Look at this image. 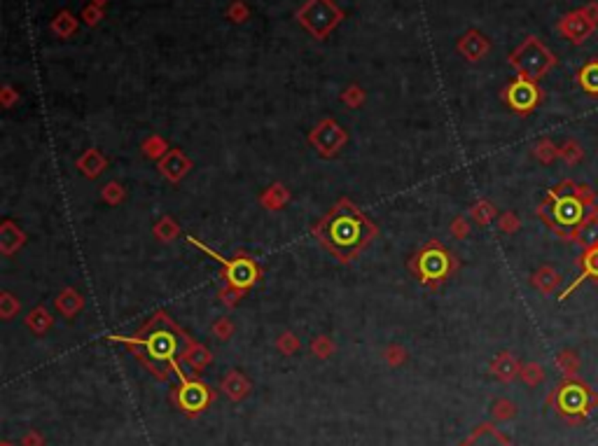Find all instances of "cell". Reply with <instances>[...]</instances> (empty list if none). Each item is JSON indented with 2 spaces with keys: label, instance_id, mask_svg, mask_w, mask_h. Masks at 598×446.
<instances>
[{
  "label": "cell",
  "instance_id": "obj_11",
  "mask_svg": "<svg viewBox=\"0 0 598 446\" xmlns=\"http://www.w3.org/2000/svg\"><path fill=\"white\" fill-rule=\"evenodd\" d=\"M344 140H346L344 131L339 129V126L334 124V122H330V119L320 124L318 129H316V133L311 136V143L318 145L320 152H325V155H332V152L337 150L339 145L344 143Z\"/></svg>",
  "mask_w": 598,
  "mask_h": 446
},
{
  "label": "cell",
  "instance_id": "obj_1",
  "mask_svg": "<svg viewBox=\"0 0 598 446\" xmlns=\"http://www.w3.org/2000/svg\"><path fill=\"white\" fill-rule=\"evenodd\" d=\"M119 341L128 343L140 362L150 369L157 379H166L176 369V365L190 353V341L164 314H157L138 329L131 339L117 336Z\"/></svg>",
  "mask_w": 598,
  "mask_h": 446
},
{
  "label": "cell",
  "instance_id": "obj_13",
  "mask_svg": "<svg viewBox=\"0 0 598 446\" xmlns=\"http://www.w3.org/2000/svg\"><path fill=\"white\" fill-rule=\"evenodd\" d=\"M460 446H512L493 425H479Z\"/></svg>",
  "mask_w": 598,
  "mask_h": 446
},
{
  "label": "cell",
  "instance_id": "obj_33",
  "mask_svg": "<svg viewBox=\"0 0 598 446\" xmlns=\"http://www.w3.org/2000/svg\"><path fill=\"white\" fill-rule=\"evenodd\" d=\"M503 229H507V232H512V229H517V218H510V215H507V218H503V225H500Z\"/></svg>",
  "mask_w": 598,
  "mask_h": 446
},
{
  "label": "cell",
  "instance_id": "obj_32",
  "mask_svg": "<svg viewBox=\"0 0 598 446\" xmlns=\"http://www.w3.org/2000/svg\"><path fill=\"white\" fill-rule=\"evenodd\" d=\"M582 12H584V15H587L594 24H598V5H589V8L582 10Z\"/></svg>",
  "mask_w": 598,
  "mask_h": 446
},
{
  "label": "cell",
  "instance_id": "obj_16",
  "mask_svg": "<svg viewBox=\"0 0 598 446\" xmlns=\"http://www.w3.org/2000/svg\"><path fill=\"white\" fill-rule=\"evenodd\" d=\"M573 239H575L580 246H587V248L598 246V222H596V220L582 222V225L575 229Z\"/></svg>",
  "mask_w": 598,
  "mask_h": 446
},
{
  "label": "cell",
  "instance_id": "obj_3",
  "mask_svg": "<svg viewBox=\"0 0 598 446\" xmlns=\"http://www.w3.org/2000/svg\"><path fill=\"white\" fill-rule=\"evenodd\" d=\"M411 271L419 276L423 285L437 288L440 283L451 276L456 269V257L447 250L445 246H440L437 241H430L414 255V259L409 262Z\"/></svg>",
  "mask_w": 598,
  "mask_h": 446
},
{
  "label": "cell",
  "instance_id": "obj_5",
  "mask_svg": "<svg viewBox=\"0 0 598 446\" xmlns=\"http://www.w3.org/2000/svg\"><path fill=\"white\" fill-rule=\"evenodd\" d=\"M510 63L519 70V75L526 80H540L547 70L554 66L556 59L554 54L545 47L538 37H526L510 56Z\"/></svg>",
  "mask_w": 598,
  "mask_h": 446
},
{
  "label": "cell",
  "instance_id": "obj_6",
  "mask_svg": "<svg viewBox=\"0 0 598 446\" xmlns=\"http://www.w3.org/2000/svg\"><path fill=\"white\" fill-rule=\"evenodd\" d=\"M542 215L549 220L551 227L577 229L584 220V201L575 189H556L554 194H549V201L545 203Z\"/></svg>",
  "mask_w": 598,
  "mask_h": 446
},
{
  "label": "cell",
  "instance_id": "obj_34",
  "mask_svg": "<svg viewBox=\"0 0 598 446\" xmlns=\"http://www.w3.org/2000/svg\"><path fill=\"white\" fill-rule=\"evenodd\" d=\"M92 3H99V5H106L108 0H92Z\"/></svg>",
  "mask_w": 598,
  "mask_h": 446
},
{
  "label": "cell",
  "instance_id": "obj_15",
  "mask_svg": "<svg viewBox=\"0 0 598 446\" xmlns=\"http://www.w3.org/2000/svg\"><path fill=\"white\" fill-rule=\"evenodd\" d=\"M493 374L500 379V381H512L514 377L519 374V367H517V360L512 358L510 353H503L500 358L493 362Z\"/></svg>",
  "mask_w": 598,
  "mask_h": 446
},
{
  "label": "cell",
  "instance_id": "obj_27",
  "mask_svg": "<svg viewBox=\"0 0 598 446\" xmlns=\"http://www.w3.org/2000/svg\"><path fill=\"white\" fill-rule=\"evenodd\" d=\"M227 17L231 19V22H236V24L246 22V19H248V8L241 3V0H234V3L229 5V10H227Z\"/></svg>",
  "mask_w": 598,
  "mask_h": 446
},
{
  "label": "cell",
  "instance_id": "obj_26",
  "mask_svg": "<svg viewBox=\"0 0 598 446\" xmlns=\"http://www.w3.org/2000/svg\"><path fill=\"white\" fill-rule=\"evenodd\" d=\"M82 19L89 24V26H94V24H99L103 19V5L99 3H89L85 10H82Z\"/></svg>",
  "mask_w": 598,
  "mask_h": 446
},
{
  "label": "cell",
  "instance_id": "obj_8",
  "mask_svg": "<svg viewBox=\"0 0 598 446\" xmlns=\"http://www.w3.org/2000/svg\"><path fill=\"white\" fill-rule=\"evenodd\" d=\"M190 243H194L197 248H201L204 252H208L210 257L217 259V262H220V264L224 266V273H227V280H229L231 288H236V290H246V288H250V285L255 283L257 276H260V269H257V264H255L250 257L224 259V257H220V255H217L215 250H208V248H206V246H201L197 239H190Z\"/></svg>",
  "mask_w": 598,
  "mask_h": 446
},
{
  "label": "cell",
  "instance_id": "obj_19",
  "mask_svg": "<svg viewBox=\"0 0 598 446\" xmlns=\"http://www.w3.org/2000/svg\"><path fill=\"white\" fill-rule=\"evenodd\" d=\"M222 388L229 393L231 400H241L248 391V384H246V379L239 377V372H231L229 377L222 381Z\"/></svg>",
  "mask_w": 598,
  "mask_h": 446
},
{
  "label": "cell",
  "instance_id": "obj_10",
  "mask_svg": "<svg viewBox=\"0 0 598 446\" xmlns=\"http://www.w3.org/2000/svg\"><path fill=\"white\" fill-rule=\"evenodd\" d=\"M558 31L573 42H582L591 31H594V22L584 15V12H573V15L563 17L558 24Z\"/></svg>",
  "mask_w": 598,
  "mask_h": 446
},
{
  "label": "cell",
  "instance_id": "obj_20",
  "mask_svg": "<svg viewBox=\"0 0 598 446\" xmlns=\"http://www.w3.org/2000/svg\"><path fill=\"white\" fill-rule=\"evenodd\" d=\"M580 85L584 87V92L596 94L598 96V63H589L580 70Z\"/></svg>",
  "mask_w": 598,
  "mask_h": 446
},
{
  "label": "cell",
  "instance_id": "obj_14",
  "mask_svg": "<svg viewBox=\"0 0 598 446\" xmlns=\"http://www.w3.org/2000/svg\"><path fill=\"white\" fill-rule=\"evenodd\" d=\"M180 404H183L185 411H199L201 406L208 402V388H204L201 384H185L183 391L178 395Z\"/></svg>",
  "mask_w": 598,
  "mask_h": 446
},
{
  "label": "cell",
  "instance_id": "obj_24",
  "mask_svg": "<svg viewBox=\"0 0 598 446\" xmlns=\"http://www.w3.org/2000/svg\"><path fill=\"white\" fill-rule=\"evenodd\" d=\"M522 379H524L529 386H538L540 381L545 379V372H542V367H540V365H526V367L522 369Z\"/></svg>",
  "mask_w": 598,
  "mask_h": 446
},
{
  "label": "cell",
  "instance_id": "obj_17",
  "mask_svg": "<svg viewBox=\"0 0 598 446\" xmlns=\"http://www.w3.org/2000/svg\"><path fill=\"white\" fill-rule=\"evenodd\" d=\"M188 169H190V162H185L180 152H171V155L162 162V171H164V175H169L171 180H178V178L183 175Z\"/></svg>",
  "mask_w": 598,
  "mask_h": 446
},
{
  "label": "cell",
  "instance_id": "obj_4",
  "mask_svg": "<svg viewBox=\"0 0 598 446\" xmlns=\"http://www.w3.org/2000/svg\"><path fill=\"white\" fill-rule=\"evenodd\" d=\"M549 404L561 413L570 423H580L587 413L598 404L596 393L589 386H584L580 379H565L561 386L556 388L554 395L549 397Z\"/></svg>",
  "mask_w": 598,
  "mask_h": 446
},
{
  "label": "cell",
  "instance_id": "obj_29",
  "mask_svg": "<svg viewBox=\"0 0 598 446\" xmlns=\"http://www.w3.org/2000/svg\"><path fill=\"white\" fill-rule=\"evenodd\" d=\"M561 155H563V159H565V162L575 164L577 159L582 157V150L577 148V143H568V145H565V148L561 150Z\"/></svg>",
  "mask_w": 598,
  "mask_h": 446
},
{
  "label": "cell",
  "instance_id": "obj_22",
  "mask_svg": "<svg viewBox=\"0 0 598 446\" xmlns=\"http://www.w3.org/2000/svg\"><path fill=\"white\" fill-rule=\"evenodd\" d=\"M556 365L565 374V377H575L577 369H580V358H577L575 353H561L556 358Z\"/></svg>",
  "mask_w": 598,
  "mask_h": 446
},
{
  "label": "cell",
  "instance_id": "obj_21",
  "mask_svg": "<svg viewBox=\"0 0 598 446\" xmlns=\"http://www.w3.org/2000/svg\"><path fill=\"white\" fill-rule=\"evenodd\" d=\"M533 283H535L542 292H551L558 285V273L551 271V269H540L535 273V278H533Z\"/></svg>",
  "mask_w": 598,
  "mask_h": 446
},
{
  "label": "cell",
  "instance_id": "obj_31",
  "mask_svg": "<svg viewBox=\"0 0 598 446\" xmlns=\"http://www.w3.org/2000/svg\"><path fill=\"white\" fill-rule=\"evenodd\" d=\"M477 215H479L481 222H488V218L493 215V208L488 206V203H479V206L474 208V218H477Z\"/></svg>",
  "mask_w": 598,
  "mask_h": 446
},
{
  "label": "cell",
  "instance_id": "obj_2",
  "mask_svg": "<svg viewBox=\"0 0 598 446\" xmlns=\"http://www.w3.org/2000/svg\"><path fill=\"white\" fill-rule=\"evenodd\" d=\"M313 232L320 239V243L342 262L356 259L369 246V241L376 237V227L349 199L334 203L330 213L318 222Z\"/></svg>",
  "mask_w": 598,
  "mask_h": 446
},
{
  "label": "cell",
  "instance_id": "obj_9",
  "mask_svg": "<svg viewBox=\"0 0 598 446\" xmlns=\"http://www.w3.org/2000/svg\"><path fill=\"white\" fill-rule=\"evenodd\" d=\"M505 98H507V103L514 108V110L526 114V112H531L533 108L538 105L540 89L535 87V82H533V80L519 78V80H514L512 85L505 89Z\"/></svg>",
  "mask_w": 598,
  "mask_h": 446
},
{
  "label": "cell",
  "instance_id": "obj_7",
  "mask_svg": "<svg viewBox=\"0 0 598 446\" xmlns=\"http://www.w3.org/2000/svg\"><path fill=\"white\" fill-rule=\"evenodd\" d=\"M297 19L308 33L320 40L342 22L344 12L332 0H306L304 8H299L297 12Z\"/></svg>",
  "mask_w": 598,
  "mask_h": 446
},
{
  "label": "cell",
  "instance_id": "obj_12",
  "mask_svg": "<svg viewBox=\"0 0 598 446\" xmlns=\"http://www.w3.org/2000/svg\"><path fill=\"white\" fill-rule=\"evenodd\" d=\"M488 47H491V44H488V40L479 31H467L458 40V52L470 61H479L481 56L488 52Z\"/></svg>",
  "mask_w": 598,
  "mask_h": 446
},
{
  "label": "cell",
  "instance_id": "obj_23",
  "mask_svg": "<svg viewBox=\"0 0 598 446\" xmlns=\"http://www.w3.org/2000/svg\"><path fill=\"white\" fill-rule=\"evenodd\" d=\"M584 264V276H591V278H598V246L589 248L587 255L582 259Z\"/></svg>",
  "mask_w": 598,
  "mask_h": 446
},
{
  "label": "cell",
  "instance_id": "obj_30",
  "mask_svg": "<svg viewBox=\"0 0 598 446\" xmlns=\"http://www.w3.org/2000/svg\"><path fill=\"white\" fill-rule=\"evenodd\" d=\"M344 101H346V103H351V105H356V103L363 101V92H360L358 87H351L349 92L344 94Z\"/></svg>",
  "mask_w": 598,
  "mask_h": 446
},
{
  "label": "cell",
  "instance_id": "obj_18",
  "mask_svg": "<svg viewBox=\"0 0 598 446\" xmlns=\"http://www.w3.org/2000/svg\"><path fill=\"white\" fill-rule=\"evenodd\" d=\"M51 31L59 37H70L77 31V19L68 10H61L54 22H51Z\"/></svg>",
  "mask_w": 598,
  "mask_h": 446
},
{
  "label": "cell",
  "instance_id": "obj_28",
  "mask_svg": "<svg viewBox=\"0 0 598 446\" xmlns=\"http://www.w3.org/2000/svg\"><path fill=\"white\" fill-rule=\"evenodd\" d=\"M535 155L542 159V162H551V159H554V155H556V148L549 143V140H542V143L538 145Z\"/></svg>",
  "mask_w": 598,
  "mask_h": 446
},
{
  "label": "cell",
  "instance_id": "obj_25",
  "mask_svg": "<svg viewBox=\"0 0 598 446\" xmlns=\"http://www.w3.org/2000/svg\"><path fill=\"white\" fill-rule=\"evenodd\" d=\"M514 413H517V406H514L510 400H498V402L493 404V416L500 418V420L512 418Z\"/></svg>",
  "mask_w": 598,
  "mask_h": 446
}]
</instances>
